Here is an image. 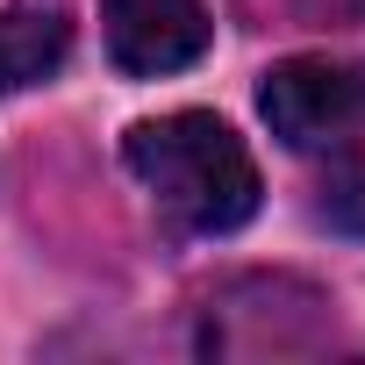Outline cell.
Returning <instances> with one entry per match:
<instances>
[{
    "instance_id": "6da1fadb",
    "label": "cell",
    "mask_w": 365,
    "mask_h": 365,
    "mask_svg": "<svg viewBox=\"0 0 365 365\" xmlns=\"http://www.w3.org/2000/svg\"><path fill=\"white\" fill-rule=\"evenodd\" d=\"M122 165L136 172V187L158 201V215L179 237H237L265 201L251 143L208 108H172V115L129 122Z\"/></svg>"
},
{
    "instance_id": "7a4b0ae2",
    "label": "cell",
    "mask_w": 365,
    "mask_h": 365,
    "mask_svg": "<svg viewBox=\"0 0 365 365\" xmlns=\"http://www.w3.org/2000/svg\"><path fill=\"white\" fill-rule=\"evenodd\" d=\"M258 115L294 158H336L365 136V65L358 58H279L258 79Z\"/></svg>"
},
{
    "instance_id": "3957f363",
    "label": "cell",
    "mask_w": 365,
    "mask_h": 365,
    "mask_svg": "<svg viewBox=\"0 0 365 365\" xmlns=\"http://www.w3.org/2000/svg\"><path fill=\"white\" fill-rule=\"evenodd\" d=\"M101 36L122 79H172L208 58L215 15L208 0H101Z\"/></svg>"
},
{
    "instance_id": "277c9868",
    "label": "cell",
    "mask_w": 365,
    "mask_h": 365,
    "mask_svg": "<svg viewBox=\"0 0 365 365\" xmlns=\"http://www.w3.org/2000/svg\"><path fill=\"white\" fill-rule=\"evenodd\" d=\"M72 58V15L58 0H15L0 8V101L51 86Z\"/></svg>"
},
{
    "instance_id": "5b68a950",
    "label": "cell",
    "mask_w": 365,
    "mask_h": 365,
    "mask_svg": "<svg viewBox=\"0 0 365 365\" xmlns=\"http://www.w3.org/2000/svg\"><path fill=\"white\" fill-rule=\"evenodd\" d=\"M315 215L336 237H365V158L358 150H336L329 172L315 179Z\"/></svg>"
},
{
    "instance_id": "8992f818",
    "label": "cell",
    "mask_w": 365,
    "mask_h": 365,
    "mask_svg": "<svg viewBox=\"0 0 365 365\" xmlns=\"http://www.w3.org/2000/svg\"><path fill=\"white\" fill-rule=\"evenodd\" d=\"M294 15L315 29H358L365 22V0H294Z\"/></svg>"
}]
</instances>
